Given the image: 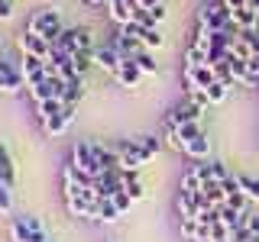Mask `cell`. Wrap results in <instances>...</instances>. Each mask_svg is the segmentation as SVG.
I'll list each match as a JSON object with an SVG mask.
<instances>
[{
    "label": "cell",
    "instance_id": "cell-29",
    "mask_svg": "<svg viewBox=\"0 0 259 242\" xmlns=\"http://www.w3.org/2000/svg\"><path fill=\"white\" fill-rule=\"evenodd\" d=\"M120 210H117V204L113 200H101V216H97V223H120Z\"/></svg>",
    "mask_w": 259,
    "mask_h": 242
},
{
    "label": "cell",
    "instance_id": "cell-11",
    "mask_svg": "<svg viewBox=\"0 0 259 242\" xmlns=\"http://www.w3.org/2000/svg\"><path fill=\"white\" fill-rule=\"evenodd\" d=\"M65 207H68L71 216L78 220H94L101 216V200H91V197H65Z\"/></svg>",
    "mask_w": 259,
    "mask_h": 242
},
{
    "label": "cell",
    "instance_id": "cell-23",
    "mask_svg": "<svg viewBox=\"0 0 259 242\" xmlns=\"http://www.w3.org/2000/svg\"><path fill=\"white\" fill-rule=\"evenodd\" d=\"M201 194H204L207 204H214V207L227 204V191H224V184H221V181H207L204 188H201Z\"/></svg>",
    "mask_w": 259,
    "mask_h": 242
},
{
    "label": "cell",
    "instance_id": "cell-1",
    "mask_svg": "<svg viewBox=\"0 0 259 242\" xmlns=\"http://www.w3.org/2000/svg\"><path fill=\"white\" fill-rule=\"evenodd\" d=\"M26 32H32V36H42L46 42H59V36L65 32V26H62V13L55 10V7H42V10L29 13Z\"/></svg>",
    "mask_w": 259,
    "mask_h": 242
},
{
    "label": "cell",
    "instance_id": "cell-32",
    "mask_svg": "<svg viewBox=\"0 0 259 242\" xmlns=\"http://www.w3.org/2000/svg\"><path fill=\"white\" fill-rule=\"evenodd\" d=\"M110 200H113V204H117V210H120V213H126V210L133 207V197H130L126 191H117V194H113Z\"/></svg>",
    "mask_w": 259,
    "mask_h": 242
},
{
    "label": "cell",
    "instance_id": "cell-41",
    "mask_svg": "<svg viewBox=\"0 0 259 242\" xmlns=\"http://www.w3.org/2000/svg\"><path fill=\"white\" fill-rule=\"evenodd\" d=\"M0 62H4V58H0Z\"/></svg>",
    "mask_w": 259,
    "mask_h": 242
},
{
    "label": "cell",
    "instance_id": "cell-5",
    "mask_svg": "<svg viewBox=\"0 0 259 242\" xmlns=\"http://www.w3.org/2000/svg\"><path fill=\"white\" fill-rule=\"evenodd\" d=\"M65 91H68V81H65L62 75H49L46 81H39V84L26 87V94H29L36 103H42V100H65Z\"/></svg>",
    "mask_w": 259,
    "mask_h": 242
},
{
    "label": "cell",
    "instance_id": "cell-6",
    "mask_svg": "<svg viewBox=\"0 0 259 242\" xmlns=\"http://www.w3.org/2000/svg\"><path fill=\"white\" fill-rule=\"evenodd\" d=\"M68 161L75 168H81L84 174H91V177L101 174V165H97V155H94V142H88V139H78L71 145V158Z\"/></svg>",
    "mask_w": 259,
    "mask_h": 242
},
{
    "label": "cell",
    "instance_id": "cell-42",
    "mask_svg": "<svg viewBox=\"0 0 259 242\" xmlns=\"http://www.w3.org/2000/svg\"><path fill=\"white\" fill-rule=\"evenodd\" d=\"M49 242H52V239H49Z\"/></svg>",
    "mask_w": 259,
    "mask_h": 242
},
{
    "label": "cell",
    "instance_id": "cell-35",
    "mask_svg": "<svg viewBox=\"0 0 259 242\" xmlns=\"http://www.w3.org/2000/svg\"><path fill=\"white\" fill-rule=\"evenodd\" d=\"M246 229H249V236H259V216L256 213H246Z\"/></svg>",
    "mask_w": 259,
    "mask_h": 242
},
{
    "label": "cell",
    "instance_id": "cell-12",
    "mask_svg": "<svg viewBox=\"0 0 259 242\" xmlns=\"http://www.w3.org/2000/svg\"><path fill=\"white\" fill-rule=\"evenodd\" d=\"M26 87L20 68H13L10 62H0V94H20Z\"/></svg>",
    "mask_w": 259,
    "mask_h": 242
},
{
    "label": "cell",
    "instance_id": "cell-14",
    "mask_svg": "<svg viewBox=\"0 0 259 242\" xmlns=\"http://www.w3.org/2000/svg\"><path fill=\"white\" fill-rule=\"evenodd\" d=\"M120 65H123V58H120V55L113 52L110 45H97V48H94V68H101L104 75H110V78H113Z\"/></svg>",
    "mask_w": 259,
    "mask_h": 242
},
{
    "label": "cell",
    "instance_id": "cell-16",
    "mask_svg": "<svg viewBox=\"0 0 259 242\" xmlns=\"http://www.w3.org/2000/svg\"><path fill=\"white\" fill-rule=\"evenodd\" d=\"M107 7H110V20L117 23V26H126V23H133V16H136V0H107Z\"/></svg>",
    "mask_w": 259,
    "mask_h": 242
},
{
    "label": "cell",
    "instance_id": "cell-36",
    "mask_svg": "<svg viewBox=\"0 0 259 242\" xmlns=\"http://www.w3.org/2000/svg\"><path fill=\"white\" fill-rule=\"evenodd\" d=\"M0 20H13V4H10V0H0Z\"/></svg>",
    "mask_w": 259,
    "mask_h": 242
},
{
    "label": "cell",
    "instance_id": "cell-24",
    "mask_svg": "<svg viewBox=\"0 0 259 242\" xmlns=\"http://www.w3.org/2000/svg\"><path fill=\"white\" fill-rule=\"evenodd\" d=\"M233 23H237V29H256L259 23V13L253 7H243V10H233Z\"/></svg>",
    "mask_w": 259,
    "mask_h": 242
},
{
    "label": "cell",
    "instance_id": "cell-26",
    "mask_svg": "<svg viewBox=\"0 0 259 242\" xmlns=\"http://www.w3.org/2000/svg\"><path fill=\"white\" fill-rule=\"evenodd\" d=\"M62 110H65V100H42V103H36V116L39 119H52V116H59Z\"/></svg>",
    "mask_w": 259,
    "mask_h": 242
},
{
    "label": "cell",
    "instance_id": "cell-33",
    "mask_svg": "<svg viewBox=\"0 0 259 242\" xmlns=\"http://www.w3.org/2000/svg\"><path fill=\"white\" fill-rule=\"evenodd\" d=\"M178 136H182V142H188V139H194V136H201V126L198 123H182L178 126Z\"/></svg>",
    "mask_w": 259,
    "mask_h": 242
},
{
    "label": "cell",
    "instance_id": "cell-37",
    "mask_svg": "<svg viewBox=\"0 0 259 242\" xmlns=\"http://www.w3.org/2000/svg\"><path fill=\"white\" fill-rule=\"evenodd\" d=\"M152 20H156V23H162V20H165V16H168V10H165V4H156V7H152Z\"/></svg>",
    "mask_w": 259,
    "mask_h": 242
},
{
    "label": "cell",
    "instance_id": "cell-30",
    "mask_svg": "<svg viewBox=\"0 0 259 242\" xmlns=\"http://www.w3.org/2000/svg\"><path fill=\"white\" fill-rule=\"evenodd\" d=\"M204 94H207V103H224L227 97H230V87L221 84V81H214V84H210Z\"/></svg>",
    "mask_w": 259,
    "mask_h": 242
},
{
    "label": "cell",
    "instance_id": "cell-10",
    "mask_svg": "<svg viewBox=\"0 0 259 242\" xmlns=\"http://www.w3.org/2000/svg\"><path fill=\"white\" fill-rule=\"evenodd\" d=\"M126 32V36H136L146 48H162L165 45V36L156 29V26H143V23H126V26H120Z\"/></svg>",
    "mask_w": 259,
    "mask_h": 242
},
{
    "label": "cell",
    "instance_id": "cell-9",
    "mask_svg": "<svg viewBox=\"0 0 259 242\" xmlns=\"http://www.w3.org/2000/svg\"><path fill=\"white\" fill-rule=\"evenodd\" d=\"M107 45L120 55V58H136V55H140L143 48H146L140 39H136V36H126V32L120 29V26H117V32L110 36V42H107Z\"/></svg>",
    "mask_w": 259,
    "mask_h": 242
},
{
    "label": "cell",
    "instance_id": "cell-4",
    "mask_svg": "<svg viewBox=\"0 0 259 242\" xmlns=\"http://www.w3.org/2000/svg\"><path fill=\"white\" fill-rule=\"evenodd\" d=\"M113 152L120 155L123 168H140V165H146V161L152 158V152L140 142V136H136V139H120V142H113Z\"/></svg>",
    "mask_w": 259,
    "mask_h": 242
},
{
    "label": "cell",
    "instance_id": "cell-13",
    "mask_svg": "<svg viewBox=\"0 0 259 242\" xmlns=\"http://www.w3.org/2000/svg\"><path fill=\"white\" fill-rule=\"evenodd\" d=\"M143 78H146V75H143L140 68H136V62H133V58H123V65H120L117 75H113V81H117L120 87H126V91H136V87L143 84Z\"/></svg>",
    "mask_w": 259,
    "mask_h": 242
},
{
    "label": "cell",
    "instance_id": "cell-40",
    "mask_svg": "<svg viewBox=\"0 0 259 242\" xmlns=\"http://www.w3.org/2000/svg\"><path fill=\"white\" fill-rule=\"evenodd\" d=\"M224 4H227V0H224Z\"/></svg>",
    "mask_w": 259,
    "mask_h": 242
},
{
    "label": "cell",
    "instance_id": "cell-3",
    "mask_svg": "<svg viewBox=\"0 0 259 242\" xmlns=\"http://www.w3.org/2000/svg\"><path fill=\"white\" fill-rule=\"evenodd\" d=\"M52 45H59L62 52H68V55H75V52H94V39H91V29H84V26H68L59 36V42H52Z\"/></svg>",
    "mask_w": 259,
    "mask_h": 242
},
{
    "label": "cell",
    "instance_id": "cell-38",
    "mask_svg": "<svg viewBox=\"0 0 259 242\" xmlns=\"http://www.w3.org/2000/svg\"><path fill=\"white\" fill-rule=\"evenodd\" d=\"M136 4H140V7H146V10H152V7H156V4H162V0H136Z\"/></svg>",
    "mask_w": 259,
    "mask_h": 242
},
{
    "label": "cell",
    "instance_id": "cell-27",
    "mask_svg": "<svg viewBox=\"0 0 259 242\" xmlns=\"http://www.w3.org/2000/svg\"><path fill=\"white\" fill-rule=\"evenodd\" d=\"M133 62H136V68H140L143 75H156V71H159V65H156V55H152L149 48H143V52L136 55Z\"/></svg>",
    "mask_w": 259,
    "mask_h": 242
},
{
    "label": "cell",
    "instance_id": "cell-15",
    "mask_svg": "<svg viewBox=\"0 0 259 242\" xmlns=\"http://www.w3.org/2000/svg\"><path fill=\"white\" fill-rule=\"evenodd\" d=\"M201 113H204V107L185 97V100L178 103V107H172V110H168V116L175 119V126H182V123H198V119H201Z\"/></svg>",
    "mask_w": 259,
    "mask_h": 242
},
{
    "label": "cell",
    "instance_id": "cell-20",
    "mask_svg": "<svg viewBox=\"0 0 259 242\" xmlns=\"http://www.w3.org/2000/svg\"><path fill=\"white\" fill-rule=\"evenodd\" d=\"M207 152H210V139H207V133H201V136H194V139L185 142V155L194 158V161H204V158H207Z\"/></svg>",
    "mask_w": 259,
    "mask_h": 242
},
{
    "label": "cell",
    "instance_id": "cell-18",
    "mask_svg": "<svg viewBox=\"0 0 259 242\" xmlns=\"http://www.w3.org/2000/svg\"><path fill=\"white\" fill-rule=\"evenodd\" d=\"M182 236L188 242H210V226L198 223V216H182Z\"/></svg>",
    "mask_w": 259,
    "mask_h": 242
},
{
    "label": "cell",
    "instance_id": "cell-25",
    "mask_svg": "<svg viewBox=\"0 0 259 242\" xmlns=\"http://www.w3.org/2000/svg\"><path fill=\"white\" fill-rule=\"evenodd\" d=\"M81 97H84V75H78V78H71V81H68V91H65V103L78 107Z\"/></svg>",
    "mask_w": 259,
    "mask_h": 242
},
{
    "label": "cell",
    "instance_id": "cell-21",
    "mask_svg": "<svg viewBox=\"0 0 259 242\" xmlns=\"http://www.w3.org/2000/svg\"><path fill=\"white\" fill-rule=\"evenodd\" d=\"M0 181H4L7 188L16 184V165H13V158H10V152H7L4 142H0Z\"/></svg>",
    "mask_w": 259,
    "mask_h": 242
},
{
    "label": "cell",
    "instance_id": "cell-19",
    "mask_svg": "<svg viewBox=\"0 0 259 242\" xmlns=\"http://www.w3.org/2000/svg\"><path fill=\"white\" fill-rule=\"evenodd\" d=\"M221 223L230 229V236H233L237 229L246 226V210H237V207H230V204H221Z\"/></svg>",
    "mask_w": 259,
    "mask_h": 242
},
{
    "label": "cell",
    "instance_id": "cell-31",
    "mask_svg": "<svg viewBox=\"0 0 259 242\" xmlns=\"http://www.w3.org/2000/svg\"><path fill=\"white\" fill-rule=\"evenodd\" d=\"M0 213L4 216L13 213V188H7L4 181H0Z\"/></svg>",
    "mask_w": 259,
    "mask_h": 242
},
{
    "label": "cell",
    "instance_id": "cell-34",
    "mask_svg": "<svg viewBox=\"0 0 259 242\" xmlns=\"http://www.w3.org/2000/svg\"><path fill=\"white\" fill-rule=\"evenodd\" d=\"M140 142L146 145V149H149L152 152V155H156V152L162 149V139H159V136H140Z\"/></svg>",
    "mask_w": 259,
    "mask_h": 242
},
{
    "label": "cell",
    "instance_id": "cell-22",
    "mask_svg": "<svg viewBox=\"0 0 259 242\" xmlns=\"http://www.w3.org/2000/svg\"><path fill=\"white\" fill-rule=\"evenodd\" d=\"M162 139L172 145L175 152H185V142H182V136H178V126H175V119L168 116V113H165V119H162Z\"/></svg>",
    "mask_w": 259,
    "mask_h": 242
},
{
    "label": "cell",
    "instance_id": "cell-2",
    "mask_svg": "<svg viewBox=\"0 0 259 242\" xmlns=\"http://www.w3.org/2000/svg\"><path fill=\"white\" fill-rule=\"evenodd\" d=\"M10 239L13 242H49V232L42 229L39 216L32 213H20L10 220Z\"/></svg>",
    "mask_w": 259,
    "mask_h": 242
},
{
    "label": "cell",
    "instance_id": "cell-28",
    "mask_svg": "<svg viewBox=\"0 0 259 242\" xmlns=\"http://www.w3.org/2000/svg\"><path fill=\"white\" fill-rule=\"evenodd\" d=\"M237 184H240V191L246 194L249 200H259V177H253V174H237Z\"/></svg>",
    "mask_w": 259,
    "mask_h": 242
},
{
    "label": "cell",
    "instance_id": "cell-8",
    "mask_svg": "<svg viewBox=\"0 0 259 242\" xmlns=\"http://www.w3.org/2000/svg\"><path fill=\"white\" fill-rule=\"evenodd\" d=\"M16 45H20V55H36V58H46V62L52 55V42H46L42 36H32L26 29L16 36Z\"/></svg>",
    "mask_w": 259,
    "mask_h": 242
},
{
    "label": "cell",
    "instance_id": "cell-39",
    "mask_svg": "<svg viewBox=\"0 0 259 242\" xmlns=\"http://www.w3.org/2000/svg\"><path fill=\"white\" fill-rule=\"evenodd\" d=\"M81 7H101V4H107V0H78Z\"/></svg>",
    "mask_w": 259,
    "mask_h": 242
},
{
    "label": "cell",
    "instance_id": "cell-17",
    "mask_svg": "<svg viewBox=\"0 0 259 242\" xmlns=\"http://www.w3.org/2000/svg\"><path fill=\"white\" fill-rule=\"evenodd\" d=\"M75 113H78V107H71V103H65V110L59 113V116H52V119H42V129H46V136H62L65 129L71 126V119H75Z\"/></svg>",
    "mask_w": 259,
    "mask_h": 242
},
{
    "label": "cell",
    "instance_id": "cell-7",
    "mask_svg": "<svg viewBox=\"0 0 259 242\" xmlns=\"http://www.w3.org/2000/svg\"><path fill=\"white\" fill-rule=\"evenodd\" d=\"M20 75H23V81H26V87H32V84H39V81H46L49 78V65H46V58H36V55H20Z\"/></svg>",
    "mask_w": 259,
    "mask_h": 242
}]
</instances>
